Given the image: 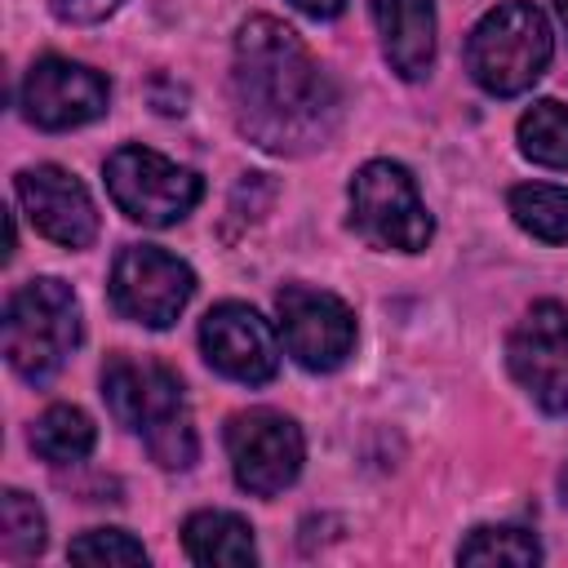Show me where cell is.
I'll list each match as a JSON object with an SVG mask.
<instances>
[{"label":"cell","mask_w":568,"mask_h":568,"mask_svg":"<svg viewBox=\"0 0 568 568\" xmlns=\"http://www.w3.org/2000/svg\"><path fill=\"white\" fill-rule=\"evenodd\" d=\"M106 102H111L106 75L84 62L58 58V53L31 62V71L22 80V115L49 133L93 124L98 115H106Z\"/></svg>","instance_id":"11"},{"label":"cell","mask_w":568,"mask_h":568,"mask_svg":"<svg viewBox=\"0 0 568 568\" xmlns=\"http://www.w3.org/2000/svg\"><path fill=\"white\" fill-rule=\"evenodd\" d=\"M120 4H124V0H49L53 18H58V22H71V27H93V22L111 18Z\"/></svg>","instance_id":"22"},{"label":"cell","mask_w":568,"mask_h":568,"mask_svg":"<svg viewBox=\"0 0 568 568\" xmlns=\"http://www.w3.org/2000/svg\"><path fill=\"white\" fill-rule=\"evenodd\" d=\"M93 444H98V426L75 404H53L31 426V448L49 466H75V462H84L93 453Z\"/></svg>","instance_id":"16"},{"label":"cell","mask_w":568,"mask_h":568,"mask_svg":"<svg viewBox=\"0 0 568 568\" xmlns=\"http://www.w3.org/2000/svg\"><path fill=\"white\" fill-rule=\"evenodd\" d=\"M457 564L532 568V564H541V541L519 524H484V528H470V537L457 546Z\"/></svg>","instance_id":"19"},{"label":"cell","mask_w":568,"mask_h":568,"mask_svg":"<svg viewBox=\"0 0 568 568\" xmlns=\"http://www.w3.org/2000/svg\"><path fill=\"white\" fill-rule=\"evenodd\" d=\"M18 200L31 217V226L62 244V248H89L98 240V209L89 186L62 169V164H31L18 173Z\"/></svg>","instance_id":"13"},{"label":"cell","mask_w":568,"mask_h":568,"mask_svg":"<svg viewBox=\"0 0 568 568\" xmlns=\"http://www.w3.org/2000/svg\"><path fill=\"white\" fill-rule=\"evenodd\" d=\"M75 564H146V546L124 528H89L67 546Z\"/></svg>","instance_id":"21"},{"label":"cell","mask_w":568,"mask_h":568,"mask_svg":"<svg viewBox=\"0 0 568 568\" xmlns=\"http://www.w3.org/2000/svg\"><path fill=\"white\" fill-rule=\"evenodd\" d=\"M80 337H84L80 297L58 275H36L4 302V324H0L4 359L31 386H44L75 355Z\"/></svg>","instance_id":"3"},{"label":"cell","mask_w":568,"mask_h":568,"mask_svg":"<svg viewBox=\"0 0 568 568\" xmlns=\"http://www.w3.org/2000/svg\"><path fill=\"white\" fill-rule=\"evenodd\" d=\"M182 546L191 564L204 568H244L257 564V541L253 524L235 510H195L182 524Z\"/></svg>","instance_id":"15"},{"label":"cell","mask_w":568,"mask_h":568,"mask_svg":"<svg viewBox=\"0 0 568 568\" xmlns=\"http://www.w3.org/2000/svg\"><path fill=\"white\" fill-rule=\"evenodd\" d=\"M555 58V36L532 0H501L466 36V71L493 98L528 93Z\"/></svg>","instance_id":"4"},{"label":"cell","mask_w":568,"mask_h":568,"mask_svg":"<svg viewBox=\"0 0 568 568\" xmlns=\"http://www.w3.org/2000/svg\"><path fill=\"white\" fill-rule=\"evenodd\" d=\"M550 9H555V18H559V27L568 31V0H550Z\"/></svg>","instance_id":"24"},{"label":"cell","mask_w":568,"mask_h":568,"mask_svg":"<svg viewBox=\"0 0 568 568\" xmlns=\"http://www.w3.org/2000/svg\"><path fill=\"white\" fill-rule=\"evenodd\" d=\"M506 209L519 231L541 244H568V186L550 182H519L506 191Z\"/></svg>","instance_id":"17"},{"label":"cell","mask_w":568,"mask_h":568,"mask_svg":"<svg viewBox=\"0 0 568 568\" xmlns=\"http://www.w3.org/2000/svg\"><path fill=\"white\" fill-rule=\"evenodd\" d=\"M200 351L222 377L244 386H266L280 373L275 328L248 302H217L200 320Z\"/></svg>","instance_id":"12"},{"label":"cell","mask_w":568,"mask_h":568,"mask_svg":"<svg viewBox=\"0 0 568 568\" xmlns=\"http://www.w3.org/2000/svg\"><path fill=\"white\" fill-rule=\"evenodd\" d=\"M275 315H280V337L284 351L306 368V373H333L351 359L355 351V311L311 284H284L275 293Z\"/></svg>","instance_id":"9"},{"label":"cell","mask_w":568,"mask_h":568,"mask_svg":"<svg viewBox=\"0 0 568 568\" xmlns=\"http://www.w3.org/2000/svg\"><path fill=\"white\" fill-rule=\"evenodd\" d=\"M297 13H306V18H315V22H328V18H337L351 0H288Z\"/></svg>","instance_id":"23"},{"label":"cell","mask_w":568,"mask_h":568,"mask_svg":"<svg viewBox=\"0 0 568 568\" xmlns=\"http://www.w3.org/2000/svg\"><path fill=\"white\" fill-rule=\"evenodd\" d=\"M231 111L253 146L271 155H306L337 133L342 93L293 27L257 13L235 31Z\"/></svg>","instance_id":"1"},{"label":"cell","mask_w":568,"mask_h":568,"mask_svg":"<svg viewBox=\"0 0 568 568\" xmlns=\"http://www.w3.org/2000/svg\"><path fill=\"white\" fill-rule=\"evenodd\" d=\"M506 368L546 413H568V306L532 302L506 337Z\"/></svg>","instance_id":"10"},{"label":"cell","mask_w":568,"mask_h":568,"mask_svg":"<svg viewBox=\"0 0 568 568\" xmlns=\"http://www.w3.org/2000/svg\"><path fill=\"white\" fill-rule=\"evenodd\" d=\"M351 226L364 244L386 253H422L435 235V217L417 195V182L395 160H368L351 178Z\"/></svg>","instance_id":"5"},{"label":"cell","mask_w":568,"mask_h":568,"mask_svg":"<svg viewBox=\"0 0 568 568\" xmlns=\"http://www.w3.org/2000/svg\"><path fill=\"white\" fill-rule=\"evenodd\" d=\"M0 546H4V555L9 559H36L40 550H44V541H49V532H44V510L36 506V497H27L22 488H4L0 493Z\"/></svg>","instance_id":"20"},{"label":"cell","mask_w":568,"mask_h":568,"mask_svg":"<svg viewBox=\"0 0 568 568\" xmlns=\"http://www.w3.org/2000/svg\"><path fill=\"white\" fill-rule=\"evenodd\" d=\"M222 439H226L235 484L253 497H275L302 475V462H306L302 426L293 417L275 413V408L235 413L226 422Z\"/></svg>","instance_id":"8"},{"label":"cell","mask_w":568,"mask_h":568,"mask_svg":"<svg viewBox=\"0 0 568 568\" xmlns=\"http://www.w3.org/2000/svg\"><path fill=\"white\" fill-rule=\"evenodd\" d=\"M102 178H106V191H111V204L129 217V222H142V226H173L182 222L200 195H204V178L151 146H120L106 155L102 164Z\"/></svg>","instance_id":"6"},{"label":"cell","mask_w":568,"mask_h":568,"mask_svg":"<svg viewBox=\"0 0 568 568\" xmlns=\"http://www.w3.org/2000/svg\"><path fill=\"white\" fill-rule=\"evenodd\" d=\"M382 58L404 80H426L435 67V0H368Z\"/></svg>","instance_id":"14"},{"label":"cell","mask_w":568,"mask_h":568,"mask_svg":"<svg viewBox=\"0 0 568 568\" xmlns=\"http://www.w3.org/2000/svg\"><path fill=\"white\" fill-rule=\"evenodd\" d=\"M559 501L568 506V462H564V470H559Z\"/></svg>","instance_id":"25"},{"label":"cell","mask_w":568,"mask_h":568,"mask_svg":"<svg viewBox=\"0 0 568 568\" xmlns=\"http://www.w3.org/2000/svg\"><path fill=\"white\" fill-rule=\"evenodd\" d=\"M106 293L115 315L142 328H169L195 293V271L160 244H124L111 262Z\"/></svg>","instance_id":"7"},{"label":"cell","mask_w":568,"mask_h":568,"mask_svg":"<svg viewBox=\"0 0 568 568\" xmlns=\"http://www.w3.org/2000/svg\"><path fill=\"white\" fill-rule=\"evenodd\" d=\"M102 399L111 417L133 430L151 462L164 470H191L200 457L191 404L182 390V377L160 359L138 355H111L102 364Z\"/></svg>","instance_id":"2"},{"label":"cell","mask_w":568,"mask_h":568,"mask_svg":"<svg viewBox=\"0 0 568 568\" xmlns=\"http://www.w3.org/2000/svg\"><path fill=\"white\" fill-rule=\"evenodd\" d=\"M515 138H519V151H524L532 164L568 169V106H564V102L537 98V102L519 115Z\"/></svg>","instance_id":"18"}]
</instances>
